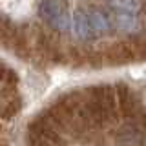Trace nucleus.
Listing matches in <instances>:
<instances>
[{"instance_id": "nucleus-1", "label": "nucleus", "mask_w": 146, "mask_h": 146, "mask_svg": "<svg viewBox=\"0 0 146 146\" xmlns=\"http://www.w3.org/2000/svg\"><path fill=\"white\" fill-rule=\"evenodd\" d=\"M42 20L57 33H68L71 29V17L60 0H42L38 7Z\"/></svg>"}, {"instance_id": "nucleus-2", "label": "nucleus", "mask_w": 146, "mask_h": 146, "mask_svg": "<svg viewBox=\"0 0 146 146\" xmlns=\"http://www.w3.org/2000/svg\"><path fill=\"white\" fill-rule=\"evenodd\" d=\"M71 33L82 44H90V42H93V40H97L93 26H91L88 6L75 7V11H73V15H71Z\"/></svg>"}, {"instance_id": "nucleus-3", "label": "nucleus", "mask_w": 146, "mask_h": 146, "mask_svg": "<svg viewBox=\"0 0 146 146\" xmlns=\"http://www.w3.org/2000/svg\"><path fill=\"white\" fill-rule=\"evenodd\" d=\"M110 15H111V22H113L115 31H121L128 38H137V36H143L146 33V27H144V22L141 15L113 13V11H110Z\"/></svg>"}, {"instance_id": "nucleus-4", "label": "nucleus", "mask_w": 146, "mask_h": 146, "mask_svg": "<svg viewBox=\"0 0 146 146\" xmlns=\"http://www.w3.org/2000/svg\"><path fill=\"white\" fill-rule=\"evenodd\" d=\"M88 9H90L91 26H93V31H95L97 38H106V36H110L115 31L110 9H104L100 6H88Z\"/></svg>"}, {"instance_id": "nucleus-5", "label": "nucleus", "mask_w": 146, "mask_h": 146, "mask_svg": "<svg viewBox=\"0 0 146 146\" xmlns=\"http://www.w3.org/2000/svg\"><path fill=\"white\" fill-rule=\"evenodd\" d=\"M110 11L113 13H131L141 15L144 9V0H104Z\"/></svg>"}]
</instances>
